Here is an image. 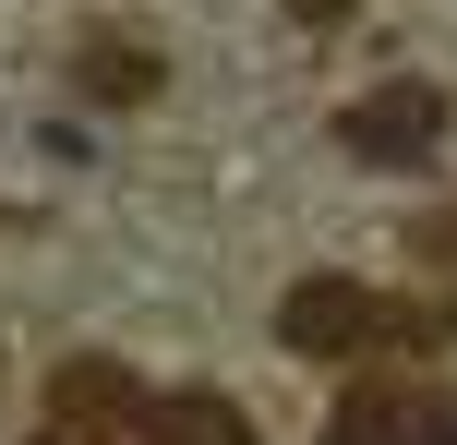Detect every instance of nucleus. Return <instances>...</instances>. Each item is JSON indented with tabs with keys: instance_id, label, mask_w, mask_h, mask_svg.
Here are the masks:
<instances>
[{
	"instance_id": "nucleus-7",
	"label": "nucleus",
	"mask_w": 457,
	"mask_h": 445,
	"mask_svg": "<svg viewBox=\"0 0 457 445\" xmlns=\"http://www.w3.org/2000/svg\"><path fill=\"white\" fill-rule=\"evenodd\" d=\"M289 12H301V24H325V12H349V0H289Z\"/></svg>"
},
{
	"instance_id": "nucleus-5",
	"label": "nucleus",
	"mask_w": 457,
	"mask_h": 445,
	"mask_svg": "<svg viewBox=\"0 0 457 445\" xmlns=\"http://www.w3.org/2000/svg\"><path fill=\"white\" fill-rule=\"evenodd\" d=\"M72 85H85L96 109H133V96H157V48H133V37H96L85 61H72Z\"/></svg>"
},
{
	"instance_id": "nucleus-3",
	"label": "nucleus",
	"mask_w": 457,
	"mask_h": 445,
	"mask_svg": "<svg viewBox=\"0 0 457 445\" xmlns=\"http://www.w3.org/2000/svg\"><path fill=\"white\" fill-rule=\"evenodd\" d=\"M445 85H421V72H397V85H373V96H349L337 109V144L361 169H434L445 157Z\"/></svg>"
},
{
	"instance_id": "nucleus-2",
	"label": "nucleus",
	"mask_w": 457,
	"mask_h": 445,
	"mask_svg": "<svg viewBox=\"0 0 457 445\" xmlns=\"http://www.w3.org/2000/svg\"><path fill=\"white\" fill-rule=\"evenodd\" d=\"M277 337H289L301 361H373V350H445L457 313L386 301V289H361V277H301L289 301H277Z\"/></svg>"
},
{
	"instance_id": "nucleus-4",
	"label": "nucleus",
	"mask_w": 457,
	"mask_h": 445,
	"mask_svg": "<svg viewBox=\"0 0 457 445\" xmlns=\"http://www.w3.org/2000/svg\"><path fill=\"white\" fill-rule=\"evenodd\" d=\"M325 445H457V398L445 385H349L325 409Z\"/></svg>"
},
{
	"instance_id": "nucleus-1",
	"label": "nucleus",
	"mask_w": 457,
	"mask_h": 445,
	"mask_svg": "<svg viewBox=\"0 0 457 445\" xmlns=\"http://www.w3.org/2000/svg\"><path fill=\"white\" fill-rule=\"evenodd\" d=\"M48 422L85 445H253V422L217 385H133L120 361H61L48 374Z\"/></svg>"
},
{
	"instance_id": "nucleus-6",
	"label": "nucleus",
	"mask_w": 457,
	"mask_h": 445,
	"mask_svg": "<svg viewBox=\"0 0 457 445\" xmlns=\"http://www.w3.org/2000/svg\"><path fill=\"white\" fill-rule=\"evenodd\" d=\"M410 253L434 265V277H457V205H445V217H410Z\"/></svg>"
}]
</instances>
